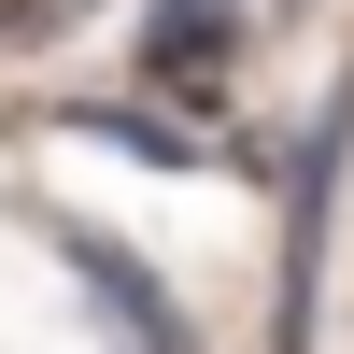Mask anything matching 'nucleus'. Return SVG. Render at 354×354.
<instances>
[{
	"mask_svg": "<svg viewBox=\"0 0 354 354\" xmlns=\"http://www.w3.org/2000/svg\"><path fill=\"white\" fill-rule=\"evenodd\" d=\"M227 43H241V0H142V85H170V100H213Z\"/></svg>",
	"mask_w": 354,
	"mask_h": 354,
	"instance_id": "nucleus-1",
	"label": "nucleus"
},
{
	"mask_svg": "<svg viewBox=\"0 0 354 354\" xmlns=\"http://www.w3.org/2000/svg\"><path fill=\"white\" fill-rule=\"evenodd\" d=\"M340 128H312V170H298V227H283V354H312V298H326V198H340Z\"/></svg>",
	"mask_w": 354,
	"mask_h": 354,
	"instance_id": "nucleus-2",
	"label": "nucleus"
},
{
	"mask_svg": "<svg viewBox=\"0 0 354 354\" xmlns=\"http://www.w3.org/2000/svg\"><path fill=\"white\" fill-rule=\"evenodd\" d=\"M85 255V283H100V312H113V340L128 354H185V326H170V298H156V270H128L113 241H71Z\"/></svg>",
	"mask_w": 354,
	"mask_h": 354,
	"instance_id": "nucleus-3",
	"label": "nucleus"
}]
</instances>
